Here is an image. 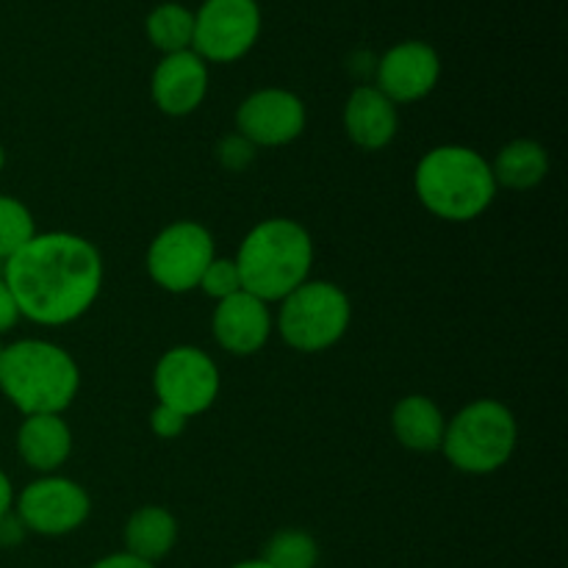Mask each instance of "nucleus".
Segmentation results:
<instances>
[{
	"mask_svg": "<svg viewBox=\"0 0 568 568\" xmlns=\"http://www.w3.org/2000/svg\"><path fill=\"white\" fill-rule=\"evenodd\" d=\"M261 560L272 568H316L320 544L305 530H281L266 541Z\"/></svg>",
	"mask_w": 568,
	"mask_h": 568,
	"instance_id": "obj_21",
	"label": "nucleus"
},
{
	"mask_svg": "<svg viewBox=\"0 0 568 568\" xmlns=\"http://www.w3.org/2000/svg\"><path fill=\"white\" fill-rule=\"evenodd\" d=\"M14 514L28 532L59 538L75 532L92 514V499L81 483L61 475H42L28 483L14 503Z\"/></svg>",
	"mask_w": 568,
	"mask_h": 568,
	"instance_id": "obj_10",
	"label": "nucleus"
},
{
	"mask_svg": "<svg viewBox=\"0 0 568 568\" xmlns=\"http://www.w3.org/2000/svg\"><path fill=\"white\" fill-rule=\"evenodd\" d=\"M122 541H125V552L148 564H159L166 555L175 549L178 544V521L161 505H144V508L133 510L122 530Z\"/></svg>",
	"mask_w": 568,
	"mask_h": 568,
	"instance_id": "obj_18",
	"label": "nucleus"
},
{
	"mask_svg": "<svg viewBox=\"0 0 568 568\" xmlns=\"http://www.w3.org/2000/svg\"><path fill=\"white\" fill-rule=\"evenodd\" d=\"M203 294L214 297L216 303L225 297H233L236 292H244L242 288V275H239V266L233 258H214L209 266H205L203 277H200V286Z\"/></svg>",
	"mask_w": 568,
	"mask_h": 568,
	"instance_id": "obj_23",
	"label": "nucleus"
},
{
	"mask_svg": "<svg viewBox=\"0 0 568 568\" xmlns=\"http://www.w3.org/2000/svg\"><path fill=\"white\" fill-rule=\"evenodd\" d=\"M89 568H155V566L148 564V560L133 558V555H128V552H114V555H105V558L94 560Z\"/></svg>",
	"mask_w": 568,
	"mask_h": 568,
	"instance_id": "obj_28",
	"label": "nucleus"
},
{
	"mask_svg": "<svg viewBox=\"0 0 568 568\" xmlns=\"http://www.w3.org/2000/svg\"><path fill=\"white\" fill-rule=\"evenodd\" d=\"M33 236H37V222L28 205L11 194H0V261H9L11 255L20 253Z\"/></svg>",
	"mask_w": 568,
	"mask_h": 568,
	"instance_id": "obj_22",
	"label": "nucleus"
},
{
	"mask_svg": "<svg viewBox=\"0 0 568 568\" xmlns=\"http://www.w3.org/2000/svg\"><path fill=\"white\" fill-rule=\"evenodd\" d=\"M9 510H14V486H11L9 475L0 469V519H3Z\"/></svg>",
	"mask_w": 568,
	"mask_h": 568,
	"instance_id": "obj_29",
	"label": "nucleus"
},
{
	"mask_svg": "<svg viewBox=\"0 0 568 568\" xmlns=\"http://www.w3.org/2000/svg\"><path fill=\"white\" fill-rule=\"evenodd\" d=\"M516 442L519 425L508 405L497 399H475L447 422L442 449L458 471L491 475L514 458Z\"/></svg>",
	"mask_w": 568,
	"mask_h": 568,
	"instance_id": "obj_5",
	"label": "nucleus"
},
{
	"mask_svg": "<svg viewBox=\"0 0 568 568\" xmlns=\"http://www.w3.org/2000/svg\"><path fill=\"white\" fill-rule=\"evenodd\" d=\"M0 353H3V344H0Z\"/></svg>",
	"mask_w": 568,
	"mask_h": 568,
	"instance_id": "obj_32",
	"label": "nucleus"
},
{
	"mask_svg": "<svg viewBox=\"0 0 568 568\" xmlns=\"http://www.w3.org/2000/svg\"><path fill=\"white\" fill-rule=\"evenodd\" d=\"M144 33L150 44L164 55L192 50L194 11L183 3H159L144 20Z\"/></svg>",
	"mask_w": 568,
	"mask_h": 568,
	"instance_id": "obj_20",
	"label": "nucleus"
},
{
	"mask_svg": "<svg viewBox=\"0 0 568 568\" xmlns=\"http://www.w3.org/2000/svg\"><path fill=\"white\" fill-rule=\"evenodd\" d=\"M26 536H28V530H26V525L20 521V516H17L14 510H9V514L0 519V547H17V544H20Z\"/></svg>",
	"mask_w": 568,
	"mask_h": 568,
	"instance_id": "obj_26",
	"label": "nucleus"
},
{
	"mask_svg": "<svg viewBox=\"0 0 568 568\" xmlns=\"http://www.w3.org/2000/svg\"><path fill=\"white\" fill-rule=\"evenodd\" d=\"M81 369L64 347L20 338L0 353V392L22 416L64 414L78 397Z\"/></svg>",
	"mask_w": 568,
	"mask_h": 568,
	"instance_id": "obj_2",
	"label": "nucleus"
},
{
	"mask_svg": "<svg viewBox=\"0 0 568 568\" xmlns=\"http://www.w3.org/2000/svg\"><path fill=\"white\" fill-rule=\"evenodd\" d=\"M155 397L186 419L205 414L220 397V369L205 349L181 344L166 349L153 372Z\"/></svg>",
	"mask_w": 568,
	"mask_h": 568,
	"instance_id": "obj_9",
	"label": "nucleus"
},
{
	"mask_svg": "<svg viewBox=\"0 0 568 568\" xmlns=\"http://www.w3.org/2000/svg\"><path fill=\"white\" fill-rule=\"evenodd\" d=\"M255 144L247 142L242 133H231L220 142L216 155H220V164L231 172H244L255 161Z\"/></svg>",
	"mask_w": 568,
	"mask_h": 568,
	"instance_id": "obj_24",
	"label": "nucleus"
},
{
	"mask_svg": "<svg viewBox=\"0 0 568 568\" xmlns=\"http://www.w3.org/2000/svg\"><path fill=\"white\" fill-rule=\"evenodd\" d=\"M305 131V103L281 87L258 89L236 109V133L255 148H283Z\"/></svg>",
	"mask_w": 568,
	"mask_h": 568,
	"instance_id": "obj_11",
	"label": "nucleus"
},
{
	"mask_svg": "<svg viewBox=\"0 0 568 568\" xmlns=\"http://www.w3.org/2000/svg\"><path fill=\"white\" fill-rule=\"evenodd\" d=\"M231 568H272V566L264 564V560H261V558H253V560H242V564H236V566H231Z\"/></svg>",
	"mask_w": 568,
	"mask_h": 568,
	"instance_id": "obj_30",
	"label": "nucleus"
},
{
	"mask_svg": "<svg viewBox=\"0 0 568 568\" xmlns=\"http://www.w3.org/2000/svg\"><path fill=\"white\" fill-rule=\"evenodd\" d=\"M353 305L331 281H305L281 300L277 331L297 353H325L349 331Z\"/></svg>",
	"mask_w": 568,
	"mask_h": 568,
	"instance_id": "obj_6",
	"label": "nucleus"
},
{
	"mask_svg": "<svg viewBox=\"0 0 568 568\" xmlns=\"http://www.w3.org/2000/svg\"><path fill=\"white\" fill-rule=\"evenodd\" d=\"M392 430L397 442L410 453H436L442 449L447 419L430 397L410 394L394 405Z\"/></svg>",
	"mask_w": 568,
	"mask_h": 568,
	"instance_id": "obj_17",
	"label": "nucleus"
},
{
	"mask_svg": "<svg viewBox=\"0 0 568 568\" xmlns=\"http://www.w3.org/2000/svg\"><path fill=\"white\" fill-rule=\"evenodd\" d=\"M419 203L447 222H471L497 197L491 164L464 144H442L422 155L414 172Z\"/></svg>",
	"mask_w": 568,
	"mask_h": 568,
	"instance_id": "obj_4",
	"label": "nucleus"
},
{
	"mask_svg": "<svg viewBox=\"0 0 568 568\" xmlns=\"http://www.w3.org/2000/svg\"><path fill=\"white\" fill-rule=\"evenodd\" d=\"M233 261L242 275L244 292L264 300L266 305L281 303L308 281L314 266V242L300 222L272 216L244 236Z\"/></svg>",
	"mask_w": 568,
	"mask_h": 568,
	"instance_id": "obj_3",
	"label": "nucleus"
},
{
	"mask_svg": "<svg viewBox=\"0 0 568 568\" xmlns=\"http://www.w3.org/2000/svg\"><path fill=\"white\" fill-rule=\"evenodd\" d=\"M397 105L377 87H358L344 105V131L361 150H383L397 136Z\"/></svg>",
	"mask_w": 568,
	"mask_h": 568,
	"instance_id": "obj_15",
	"label": "nucleus"
},
{
	"mask_svg": "<svg viewBox=\"0 0 568 568\" xmlns=\"http://www.w3.org/2000/svg\"><path fill=\"white\" fill-rule=\"evenodd\" d=\"M488 164H491V175L497 189L505 186L514 189V192H527V189L538 186L547 178L549 155L547 148L532 142V139H514Z\"/></svg>",
	"mask_w": 568,
	"mask_h": 568,
	"instance_id": "obj_19",
	"label": "nucleus"
},
{
	"mask_svg": "<svg viewBox=\"0 0 568 568\" xmlns=\"http://www.w3.org/2000/svg\"><path fill=\"white\" fill-rule=\"evenodd\" d=\"M261 37L258 0H203L194 11L192 50L205 64H233Z\"/></svg>",
	"mask_w": 568,
	"mask_h": 568,
	"instance_id": "obj_8",
	"label": "nucleus"
},
{
	"mask_svg": "<svg viewBox=\"0 0 568 568\" xmlns=\"http://www.w3.org/2000/svg\"><path fill=\"white\" fill-rule=\"evenodd\" d=\"M3 166H6V150L3 144H0V172H3Z\"/></svg>",
	"mask_w": 568,
	"mask_h": 568,
	"instance_id": "obj_31",
	"label": "nucleus"
},
{
	"mask_svg": "<svg viewBox=\"0 0 568 568\" xmlns=\"http://www.w3.org/2000/svg\"><path fill=\"white\" fill-rule=\"evenodd\" d=\"M153 103L166 116H189L209 94V64L194 50L161 55L150 81Z\"/></svg>",
	"mask_w": 568,
	"mask_h": 568,
	"instance_id": "obj_13",
	"label": "nucleus"
},
{
	"mask_svg": "<svg viewBox=\"0 0 568 568\" xmlns=\"http://www.w3.org/2000/svg\"><path fill=\"white\" fill-rule=\"evenodd\" d=\"M214 338L225 353L247 358L261 353L272 336V314L264 300L247 292H236L216 303L211 316Z\"/></svg>",
	"mask_w": 568,
	"mask_h": 568,
	"instance_id": "obj_14",
	"label": "nucleus"
},
{
	"mask_svg": "<svg viewBox=\"0 0 568 568\" xmlns=\"http://www.w3.org/2000/svg\"><path fill=\"white\" fill-rule=\"evenodd\" d=\"M17 453L28 469L55 475L72 453V430L59 414L26 416L17 430Z\"/></svg>",
	"mask_w": 568,
	"mask_h": 568,
	"instance_id": "obj_16",
	"label": "nucleus"
},
{
	"mask_svg": "<svg viewBox=\"0 0 568 568\" xmlns=\"http://www.w3.org/2000/svg\"><path fill=\"white\" fill-rule=\"evenodd\" d=\"M17 320H20V314H17V305L14 300H11L9 286H6L3 275H0V336H3L6 331H11V327L17 325Z\"/></svg>",
	"mask_w": 568,
	"mask_h": 568,
	"instance_id": "obj_27",
	"label": "nucleus"
},
{
	"mask_svg": "<svg viewBox=\"0 0 568 568\" xmlns=\"http://www.w3.org/2000/svg\"><path fill=\"white\" fill-rule=\"evenodd\" d=\"M17 314L44 327L81 320L103 292V255L78 233H37L20 253L3 261Z\"/></svg>",
	"mask_w": 568,
	"mask_h": 568,
	"instance_id": "obj_1",
	"label": "nucleus"
},
{
	"mask_svg": "<svg viewBox=\"0 0 568 568\" xmlns=\"http://www.w3.org/2000/svg\"><path fill=\"white\" fill-rule=\"evenodd\" d=\"M189 419L183 414H178L175 408H166V405H155L153 414H150V427H153V433L159 438H164V442H175L178 436H183V430H186Z\"/></svg>",
	"mask_w": 568,
	"mask_h": 568,
	"instance_id": "obj_25",
	"label": "nucleus"
},
{
	"mask_svg": "<svg viewBox=\"0 0 568 568\" xmlns=\"http://www.w3.org/2000/svg\"><path fill=\"white\" fill-rule=\"evenodd\" d=\"M377 83L375 87L397 103H416V100L427 98L433 89L438 87L442 78V55L436 48L422 39H408L394 48H388L381 55L375 67Z\"/></svg>",
	"mask_w": 568,
	"mask_h": 568,
	"instance_id": "obj_12",
	"label": "nucleus"
},
{
	"mask_svg": "<svg viewBox=\"0 0 568 568\" xmlns=\"http://www.w3.org/2000/svg\"><path fill=\"white\" fill-rule=\"evenodd\" d=\"M216 258L214 236L205 225L181 220L166 225L150 242L148 275L170 294H186L200 286L205 266Z\"/></svg>",
	"mask_w": 568,
	"mask_h": 568,
	"instance_id": "obj_7",
	"label": "nucleus"
}]
</instances>
